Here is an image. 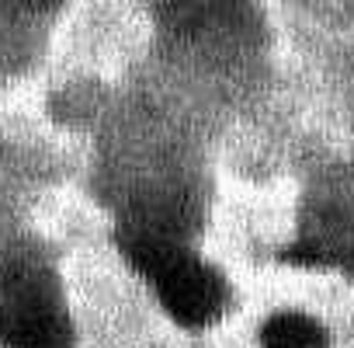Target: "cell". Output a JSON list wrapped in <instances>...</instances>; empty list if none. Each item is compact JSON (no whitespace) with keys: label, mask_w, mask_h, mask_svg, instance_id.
Instances as JSON below:
<instances>
[{"label":"cell","mask_w":354,"mask_h":348,"mask_svg":"<svg viewBox=\"0 0 354 348\" xmlns=\"http://www.w3.org/2000/svg\"><path fill=\"white\" fill-rule=\"evenodd\" d=\"M132 265L153 282L163 310L185 327L212 324L226 306V279L156 234H129L122 241Z\"/></svg>","instance_id":"1"},{"label":"cell","mask_w":354,"mask_h":348,"mask_svg":"<svg viewBox=\"0 0 354 348\" xmlns=\"http://www.w3.org/2000/svg\"><path fill=\"white\" fill-rule=\"evenodd\" d=\"M0 334L15 348H63L66 320L25 279L0 289Z\"/></svg>","instance_id":"2"},{"label":"cell","mask_w":354,"mask_h":348,"mask_svg":"<svg viewBox=\"0 0 354 348\" xmlns=\"http://www.w3.org/2000/svg\"><path fill=\"white\" fill-rule=\"evenodd\" d=\"M264 348H326V331L306 313H274L261 331Z\"/></svg>","instance_id":"3"}]
</instances>
